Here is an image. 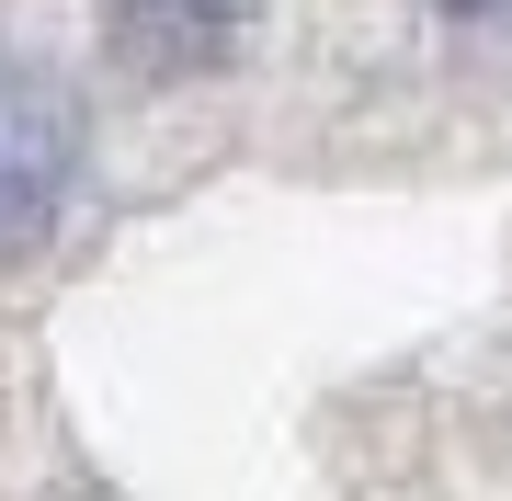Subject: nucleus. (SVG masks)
I'll return each instance as SVG.
<instances>
[{
  "label": "nucleus",
  "instance_id": "nucleus-1",
  "mask_svg": "<svg viewBox=\"0 0 512 501\" xmlns=\"http://www.w3.org/2000/svg\"><path fill=\"white\" fill-rule=\"evenodd\" d=\"M262 0H103V35L137 80H217L251 46Z\"/></svg>",
  "mask_w": 512,
  "mask_h": 501
},
{
  "label": "nucleus",
  "instance_id": "nucleus-2",
  "mask_svg": "<svg viewBox=\"0 0 512 501\" xmlns=\"http://www.w3.org/2000/svg\"><path fill=\"white\" fill-rule=\"evenodd\" d=\"M444 12H478V23H512V0H444Z\"/></svg>",
  "mask_w": 512,
  "mask_h": 501
}]
</instances>
